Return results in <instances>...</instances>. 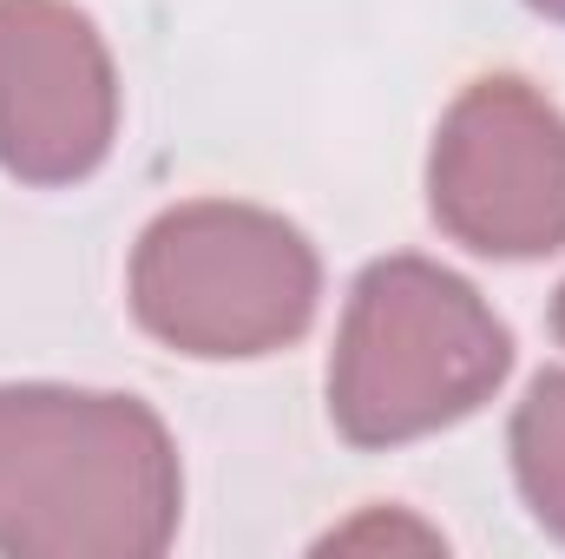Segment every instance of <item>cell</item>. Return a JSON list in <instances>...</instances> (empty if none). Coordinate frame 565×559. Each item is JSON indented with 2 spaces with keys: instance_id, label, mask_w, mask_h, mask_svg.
Instances as JSON below:
<instances>
[{
  "instance_id": "obj_1",
  "label": "cell",
  "mask_w": 565,
  "mask_h": 559,
  "mask_svg": "<svg viewBox=\"0 0 565 559\" xmlns=\"http://www.w3.org/2000/svg\"><path fill=\"white\" fill-rule=\"evenodd\" d=\"M178 527V461L126 395L0 389V553L132 559Z\"/></svg>"
},
{
  "instance_id": "obj_2",
  "label": "cell",
  "mask_w": 565,
  "mask_h": 559,
  "mask_svg": "<svg viewBox=\"0 0 565 559\" xmlns=\"http://www.w3.org/2000/svg\"><path fill=\"white\" fill-rule=\"evenodd\" d=\"M507 376V329L460 277L422 257L375 264L335 342V421L355 441H408L467 415Z\"/></svg>"
},
{
  "instance_id": "obj_3",
  "label": "cell",
  "mask_w": 565,
  "mask_h": 559,
  "mask_svg": "<svg viewBox=\"0 0 565 559\" xmlns=\"http://www.w3.org/2000/svg\"><path fill=\"white\" fill-rule=\"evenodd\" d=\"M145 329L191 356H264L316 309L309 244L244 204H184L158 218L132 264Z\"/></svg>"
},
{
  "instance_id": "obj_4",
  "label": "cell",
  "mask_w": 565,
  "mask_h": 559,
  "mask_svg": "<svg viewBox=\"0 0 565 559\" xmlns=\"http://www.w3.org/2000/svg\"><path fill=\"white\" fill-rule=\"evenodd\" d=\"M434 218L487 257L565 244V119L526 80H480L434 145Z\"/></svg>"
},
{
  "instance_id": "obj_5",
  "label": "cell",
  "mask_w": 565,
  "mask_h": 559,
  "mask_svg": "<svg viewBox=\"0 0 565 559\" xmlns=\"http://www.w3.org/2000/svg\"><path fill=\"white\" fill-rule=\"evenodd\" d=\"M113 113L99 33L60 0H0V165L66 184L106 158Z\"/></svg>"
},
{
  "instance_id": "obj_6",
  "label": "cell",
  "mask_w": 565,
  "mask_h": 559,
  "mask_svg": "<svg viewBox=\"0 0 565 559\" xmlns=\"http://www.w3.org/2000/svg\"><path fill=\"white\" fill-rule=\"evenodd\" d=\"M513 461L533 514L565 534V376H540L526 409L513 421Z\"/></svg>"
},
{
  "instance_id": "obj_7",
  "label": "cell",
  "mask_w": 565,
  "mask_h": 559,
  "mask_svg": "<svg viewBox=\"0 0 565 559\" xmlns=\"http://www.w3.org/2000/svg\"><path fill=\"white\" fill-rule=\"evenodd\" d=\"M329 547H440V534H427V527L402 520V514H375V520H355V527H342Z\"/></svg>"
},
{
  "instance_id": "obj_8",
  "label": "cell",
  "mask_w": 565,
  "mask_h": 559,
  "mask_svg": "<svg viewBox=\"0 0 565 559\" xmlns=\"http://www.w3.org/2000/svg\"><path fill=\"white\" fill-rule=\"evenodd\" d=\"M533 7H546V13H559L565 20V0H533Z\"/></svg>"
},
{
  "instance_id": "obj_9",
  "label": "cell",
  "mask_w": 565,
  "mask_h": 559,
  "mask_svg": "<svg viewBox=\"0 0 565 559\" xmlns=\"http://www.w3.org/2000/svg\"><path fill=\"white\" fill-rule=\"evenodd\" d=\"M553 329H559V336H565V296H559V309H553Z\"/></svg>"
}]
</instances>
